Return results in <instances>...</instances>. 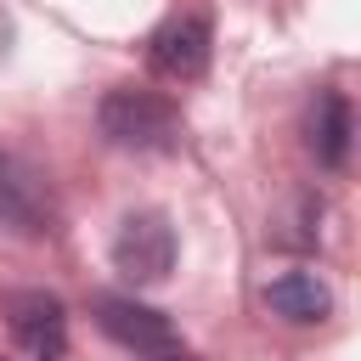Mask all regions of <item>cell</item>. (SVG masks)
Listing matches in <instances>:
<instances>
[{
    "label": "cell",
    "instance_id": "6da1fadb",
    "mask_svg": "<svg viewBox=\"0 0 361 361\" xmlns=\"http://www.w3.org/2000/svg\"><path fill=\"white\" fill-rule=\"evenodd\" d=\"M96 124L124 152H175L180 147V113L158 90H135V85L107 90L96 107Z\"/></svg>",
    "mask_w": 361,
    "mask_h": 361
},
{
    "label": "cell",
    "instance_id": "7a4b0ae2",
    "mask_svg": "<svg viewBox=\"0 0 361 361\" xmlns=\"http://www.w3.org/2000/svg\"><path fill=\"white\" fill-rule=\"evenodd\" d=\"M113 271L135 288L147 282H164L175 271V226L158 214V209H135L124 214L118 237H113Z\"/></svg>",
    "mask_w": 361,
    "mask_h": 361
},
{
    "label": "cell",
    "instance_id": "3957f363",
    "mask_svg": "<svg viewBox=\"0 0 361 361\" xmlns=\"http://www.w3.org/2000/svg\"><path fill=\"white\" fill-rule=\"evenodd\" d=\"M6 327L28 361H62L68 355V310L45 288H17L6 299Z\"/></svg>",
    "mask_w": 361,
    "mask_h": 361
},
{
    "label": "cell",
    "instance_id": "277c9868",
    "mask_svg": "<svg viewBox=\"0 0 361 361\" xmlns=\"http://www.w3.org/2000/svg\"><path fill=\"white\" fill-rule=\"evenodd\" d=\"M147 62H152V73L158 79H175V85H186V79H203V68H209V23L203 17H169L152 39H147Z\"/></svg>",
    "mask_w": 361,
    "mask_h": 361
},
{
    "label": "cell",
    "instance_id": "5b68a950",
    "mask_svg": "<svg viewBox=\"0 0 361 361\" xmlns=\"http://www.w3.org/2000/svg\"><path fill=\"white\" fill-rule=\"evenodd\" d=\"M96 322H102V333H107L113 344H124V350H135V355H152V350H169V344H175L169 316L152 310V305H141V299H124V293L96 299Z\"/></svg>",
    "mask_w": 361,
    "mask_h": 361
},
{
    "label": "cell",
    "instance_id": "8992f818",
    "mask_svg": "<svg viewBox=\"0 0 361 361\" xmlns=\"http://www.w3.org/2000/svg\"><path fill=\"white\" fill-rule=\"evenodd\" d=\"M305 147L322 169H338L350 158V102L338 90H322L310 102V118H305Z\"/></svg>",
    "mask_w": 361,
    "mask_h": 361
},
{
    "label": "cell",
    "instance_id": "52a82bcc",
    "mask_svg": "<svg viewBox=\"0 0 361 361\" xmlns=\"http://www.w3.org/2000/svg\"><path fill=\"white\" fill-rule=\"evenodd\" d=\"M265 310L305 327V322H322V316L333 310V293H327L322 276H310V271H282V276L265 282Z\"/></svg>",
    "mask_w": 361,
    "mask_h": 361
},
{
    "label": "cell",
    "instance_id": "ba28073f",
    "mask_svg": "<svg viewBox=\"0 0 361 361\" xmlns=\"http://www.w3.org/2000/svg\"><path fill=\"white\" fill-rule=\"evenodd\" d=\"M34 226V203H28V186L23 175L0 158V231H28Z\"/></svg>",
    "mask_w": 361,
    "mask_h": 361
},
{
    "label": "cell",
    "instance_id": "9c48e42d",
    "mask_svg": "<svg viewBox=\"0 0 361 361\" xmlns=\"http://www.w3.org/2000/svg\"><path fill=\"white\" fill-rule=\"evenodd\" d=\"M147 361H197V355H192V350H180V344H169V350H152Z\"/></svg>",
    "mask_w": 361,
    "mask_h": 361
},
{
    "label": "cell",
    "instance_id": "30bf717a",
    "mask_svg": "<svg viewBox=\"0 0 361 361\" xmlns=\"http://www.w3.org/2000/svg\"><path fill=\"white\" fill-rule=\"evenodd\" d=\"M6 45H11V17L0 11V51H6Z\"/></svg>",
    "mask_w": 361,
    "mask_h": 361
}]
</instances>
